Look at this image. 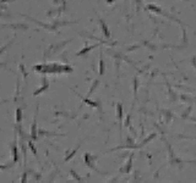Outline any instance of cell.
I'll use <instances>...</instances> for the list:
<instances>
[{
	"label": "cell",
	"instance_id": "6da1fadb",
	"mask_svg": "<svg viewBox=\"0 0 196 183\" xmlns=\"http://www.w3.org/2000/svg\"><path fill=\"white\" fill-rule=\"evenodd\" d=\"M33 70L38 73H71L73 68L67 65H60V64H42V65H36Z\"/></svg>",
	"mask_w": 196,
	"mask_h": 183
},
{
	"label": "cell",
	"instance_id": "7a4b0ae2",
	"mask_svg": "<svg viewBox=\"0 0 196 183\" xmlns=\"http://www.w3.org/2000/svg\"><path fill=\"white\" fill-rule=\"evenodd\" d=\"M73 39H70V40H63V42H60V43H56V44H51L50 46H49V49H48V53H45V57L49 55L50 56L51 54H54V53H58V51H60L61 49H64L65 46H66L70 42H71Z\"/></svg>",
	"mask_w": 196,
	"mask_h": 183
},
{
	"label": "cell",
	"instance_id": "3957f363",
	"mask_svg": "<svg viewBox=\"0 0 196 183\" xmlns=\"http://www.w3.org/2000/svg\"><path fill=\"white\" fill-rule=\"evenodd\" d=\"M84 159H85V164L90 167V168L95 170V171H98V168H97L96 165H95V161L97 160V156H92L90 153H85Z\"/></svg>",
	"mask_w": 196,
	"mask_h": 183
},
{
	"label": "cell",
	"instance_id": "277c9868",
	"mask_svg": "<svg viewBox=\"0 0 196 183\" xmlns=\"http://www.w3.org/2000/svg\"><path fill=\"white\" fill-rule=\"evenodd\" d=\"M37 114H38V111L34 114L33 122H32V126H31V139H32V140H37V139L39 138L38 127H37Z\"/></svg>",
	"mask_w": 196,
	"mask_h": 183
},
{
	"label": "cell",
	"instance_id": "5b68a950",
	"mask_svg": "<svg viewBox=\"0 0 196 183\" xmlns=\"http://www.w3.org/2000/svg\"><path fill=\"white\" fill-rule=\"evenodd\" d=\"M27 17L28 20H31V21H33L34 23H37L38 26H40V27H43L44 29H47V31H50V32H56L58 31V27H56L54 23H51V25H45V23L40 22V21H37V20H34V18H32V17H28V16H25Z\"/></svg>",
	"mask_w": 196,
	"mask_h": 183
},
{
	"label": "cell",
	"instance_id": "8992f818",
	"mask_svg": "<svg viewBox=\"0 0 196 183\" xmlns=\"http://www.w3.org/2000/svg\"><path fill=\"white\" fill-rule=\"evenodd\" d=\"M42 82H43V86L42 87H39L36 92H33V95L36 96V95H38V94H42V93H44L47 89L49 88V83L47 82V78L45 77H43V79H42Z\"/></svg>",
	"mask_w": 196,
	"mask_h": 183
},
{
	"label": "cell",
	"instance_id": "52a82bcc",
	"mask_svg": "<svg viewBox=\"0 0 196 183\" xmlns=\"http://www.w3.org/2000/svg\"><path fill=\"white\" fill-rule=\"evenodd\" d=\"M132 157H134V155L131 154L129 157V161L125 164V166L120 170V172H123V173H129L130 171H131V168H132Z\"/></svg>",
	"mask_w": 196,
	"mask_h": 183
},
{
	"label": "cell",
	"instance_id": "ba28073f",
	"mask_svg": "<svg viewBox=\"0 0 196 183\" xmlns=\"http://www.w3.org/2000/svg\"><path fill=\"white\" fill-rule=\"evenodd\" d=\"M11 153H12V159L15 162L18 161V148H17L16 140H14V143L11 144Z\"/></svg>",
	"mask_w": 196,
	"mask_h": 183
},
{
	"label": "cell",
	"instance_id": "9c48e42d",
	"mask_svg": "<svg viewBox=\"0 0 196 183\" xmlns=\"http://www.w3.org/2000/svg\"><path fill=\"white\" fill-rule=\"evenodd\" d=\"M98 22H99V26H101V28H102V32H103V34H104V37H106V38H109V37H110V32H109V29H108V27H107L106 22H104L102 18L98 20Z\"/></svg>",
	"mask_w": 196,
	"mask_h": 183
},
{
	"label": "cell",
	"instance_id": "30bf717a",
	"mask_svg": "<svg viewBox=\"0 0 196 183\" xmlns=\"http://www.w3.org/2000/svg\"><path fill=\"white\" fill-rule=\"evenodd\" d=\"M3 27H9L11 29H21V31H27V25H3Z\"/></svg>",
	"mask_w": 196,
	"mask_h": 183
},
{
	"label": "cell",
	"instance_id": "8fae6325",
	"mask_svg": "<svg viewBox=\"0 0 196 183\" xmlns=\"http://www.w3.org/2000/svg\"><path fill=\"white\" fill-rule=\"evenodd\" d=\"M117 118L118 121L120 122V125H121V121H123V105L120 103L117 104Z\"/></svg>",
	"mask_w": 196,
	"mask_h": 183
},
{
	"label": "cell",
	"instance_id": "7c38bea8",
	"mask_svg": "<svg viewBox=\"0 0 196 183\" xmlns=\"http://www.w3.org/2000/svg\"><path fill=\"white\" fill-rule=\"evenodd\" d=\"M146 9H148V10H151V11H153L154 14H158V15H164L162 11V9L159 7V6H156L153 5V4H150V5H147V7Z\"/></svg>",
	"mask_w": 196,
	"mask_h": 183
},
{
	"label": "cell",
	"instance_id": "4fadbf2b",
	"mask_svg": "<svg viewBox=\"0 0 196 183\" xmlns=\"http://www.w3.org/2000/svg\"><path fill=\"white\" fill-rule=\"evenodd\" d=\"M99 44H95V45H91V46H86V48H84V49L81 50V51H78L76 55L77 56H82V55H85V54H87L90 50H92V49H95V48H97Z\"/></svg>",
	"mask_w": 196,
	"mask_h": 183
},
{
	"label": "cell",
	"instance_id": "5bb4252c",
	"mask_svg": "<svg viewBox=\"0 0 196 183\" xmlns=\"http://www.w3.org/2000/svg\"><path fill=\"white\" fill-rule=\"evenodd\" d=\"M78 96H80V98H81V99L84 100V103L85 104H88V105L90 106H92V107H97V106L99 105V104H98V101H92V100H90V99H87V98H84V96H81V95L80 94H77Z\"/></svg>",
	"mask_w": 196,
	"mask_h": 183
},
{
	"label": "cell",
	"instance_id": "9a60e30c",
	"mask_svg": "<svg viewBox=\"0 0 196 183\" xmlns=\"http://www.w3.org/2000/svg\"><path fill=\"white\" fill-rule=\"evenodd\" d=\"M99 83H101V82H99V79H95V82L92 83V86H91L90 90H88V96H90V95L92 94V93H95V90H96L97 88H98V87H99Z\"/></svg>",
	"mask_w": 196,
	"mask_h": 183
},
{
	"label": "cell",
	"instance_id": "2e32d148",
	"mask_svg": "<svg viewBox=\"0 0 196 183\" xmlns=\"http://www.w3.org/2000/svg\"><path fill=\"white\" fill-rule=\"evenodd\" d=\"M22 121V109L18 106L16 109V123H21Z\"/></svg>",
	"mask_w": 196,
	"mask_h": 183
},
{
	"label": "cell",
	"instance_id": "e0dca14e",
	"mask_svg": "<svg viewBox=\"0 0 196 183\" xmlns=\"http://www.w3.org/2000/svg\"><path fill=\"white\" fill-rule=\"evenodd\" d=\"M154 137H156V133H152V134H150V136H148V137H147V138L145 139V140H143V142H142V143H141L140 145H137V148H141V147H143V145H146L147 144V143H150V142H151L152 139L154 138Z\"/></svg>",
	"mask_w": 196,
	"mask_h": 183
},
{
	"label": "cell",
	"instance_id": "ac0fdd59",
	"mask_svg": "<svg viewBox=\"0 0 196 183\" xmlns=\"http://www.w3.org/2000/svg\"><path fill=\"white\" fill-rule=\"evenodd\" d=\"M77 21H71V22H67V21H61V22H58V21H55V22H53L54 25H55L56 27H61V26H69V25H73V23H76Z\"/></svg>",
	"mask_w": 196,
	"mask_h": 183
},
{
	"label": "cell",
	"instance_id": "d6986e66",
	"mask_svg": "<svg viewBox=\"0 0 196 183\" xmlns=\"http://www.w3.org/2000/svg\"><path fill=\"white\" fill-rule=\"evenodd\" d=\"M28 148L31 149V151H32V154L34 156H37V150H36V147L33 145V142L32 140H28Z\"/></svg>",
	"mask_w": 196,
	"mask_h": 183
},
{
	"label": "cell",
	"instance_id": "ffe728a7",
	"mask_svg": "<svg viewBox=\"0 0 196 183\" xmlns=\"http://www.w3.org/2000/svg\"><path fill=\"white\" fill-rule=\"evenodd\" d=\"M104 73V61H103V57H102L101 54V59H99V75H103Z\"/></svg>",
	"mask_w": 196,
	"mask_h": 183
},
{
	"label": "cell",
	"instance_id": "44dd1931",
	"mask_svg": "<svg viewBox=\"0 0 196 183\" xmlns=\"http://www.w3.org/2000/svg\"><path fill=\"white\" fill-rule=\"evenodd\" d=\"M70 173H71V176H73L76 181H82V177H80L78 175H76V172L74 171V170H71V171H70Z\"/></svg>",
	"mask_w": 196,
	"mask_h": 183
},
{
	"label": "cell",
	"instance_id": "7402d4cb",
	"mask_svg": "<svg viewBox=\"0 0 196 183\" xmlns=\"http://www.w3.org/2000/svg\"><path fill=\"white\" fill-rule=\"evenodd\" d=\"M77 149H78V148H77ZM77 149H75V150H74V151H73V153H70V154H69V155H67L66 157H65V161L71 160V157H73V156L75 155V154H76V151H77Z\"/></svg>",
	"mask_w": 196,
	"mask_h": 183
},
{
	"label": "cell",
	"instance_id": "603a6c76",
	"mask_svg": "<svg viewBox=\"0 0 196 183\" xmlns=\"http://www.w3.org/2000/svg\"><path fill=\"white\" fill-rule=\"evenodd\" d=\"M20 68H21V72H22V75H23V77H25V79H27V72H26V70H25L23 65H20Z\"/></svg>",
	"mask_w": 196,
	"mask_h": 183
},
{
	"label": "cell",
	"instance_id": "cb8c5ba5",
	"mask_svg": "<svg viewBox=\"0 0 196 183\" xmlns=\"http://www.w3.org/2000/svg\"><path fill=\"white\" fill-rule=\"evenodd\" d=\"M21 182H22V183H26V182H27V173H26V172H23L22 179H21Z\"/></svg>",
	"mask_w": 196,
	"mask_h": 183
},
{
	"label": "cell",
	"instance_id": "d4e9b609",
	"mask_svg": "<svg viewBox=\"0 0 196 183\" xmlns=\"http://www.w3.org/2000/svg\"><path fill=\"white\" fill-rule=\"evenodd\" d=\"M143 44H145L146 46H148V48H150V49H152V50H154V49H156V46H154V45L150 44V43H147V42H143Z\"/></svg>",
	"mask_w": 196,
	"mask_h": 183
},
{
	"label": "cell",
	"instance_id": "484cf974",
	"mask_svg": "<svg viewBox=\"0 0 196 183\" xmlns=\"http://www.w3.org/2000/svg\"><path fill=\"white\" fill-rule=\"evenodd\" d=\"M139 48V45H132V46H130V48H128V53H130V51H132V50H135V49H137Z\"/></svg>",
	"mask_w": 196,
	"mask_h": 183
},
{
	"label": "cell",
	"instance_id": "4316f807",
	"mask_svg": "<svg viewBox=\"0 0 196 183\" xmlns=\"http://www.w3.org/2000/svg\"><path fill=\"white\" fill-rule=\"evenodd\" d=\"M191 64H192V66L196 68V56H194V57L191 59Z\"/></svg>",
	"mask_w": 196,
	"mask_h": 183
},
{
	"label": "cell",
	"instance_id": "83f0119b",
	"mask_svg": "<svg viewBox=\"0 0 196 183\" xmlns=\"http://www.w3.org/2000/svg\"><path fill=\"white\" fill-rule=\"evenodd\" d=\"M130 116L128 115V117H126V120H125V126H130Z\"/></svg>",
	"mask_w": 196,
	"mask_h": 183
},
{
	"label": "cell",
	"instance_id": "f1b7e54d",
	"mask_svg": "<svg viewBox=\"0 0 196 183\" xmlns=\"http://www.w3.org/2000/svg\"><path fill=\"white\" fill-rule=\"evenodd\" d=\"M115 0H107V4H113Z\"/></svg>",
	"mask_w": 196,
	"mask_h": 183
},
{
	"label": "cell",
	"instance_id": "f546056e",
	"mask_svg": "<svg viewBox=\"0 0 196 183\" xmlns=\"http://www.w3.org/2000/svg\"><path fill=\"white\" fill-rule=\"evenodd\" d=\"M6 1H15V0H1V3H3V4H5Z\"/></svg>",
	"mask_w": 196,
	"mask_h": 183
},
{
	"label": "cell",
	"instance_id": "4dcf8cb0",
	"mask_svg": "<svg viewBox=\"0 0 196 183\" xmlns=\"http://www.w3.org/2000/svg\"><path fill=\"white\" fill-rule=\"evenodd\" d=\"M190 162H191V164H195V165H196V161H190Z\"/></svg>",
	"mask_w": 196,
	"mask_h": 183
},
{
	"label": "cell",
	"instance_id": "1f68e13d",
	"mask_svg": "<svg viewBox=\"0 0 196 183\" xmlns=\"http://www.w3.org/2000/svg\"><path fill=\"white\" fill-rule=\"evenodd\" d=\"M98 3H99V0H98Z\"/></svg>",
	"mask_w": 196,
	"mask_h": 183
}]
</instances>
